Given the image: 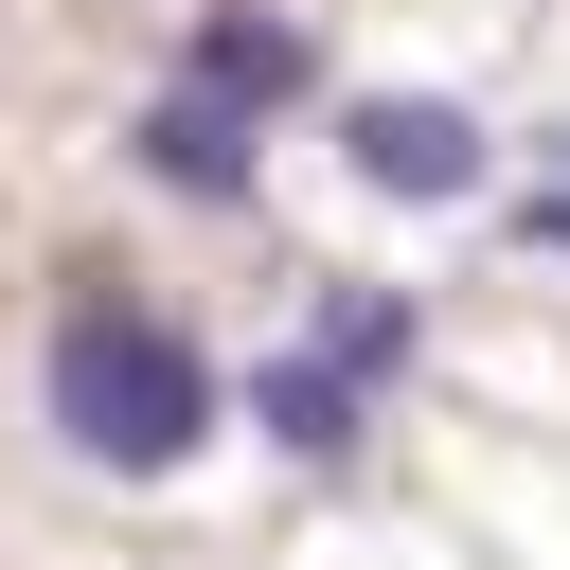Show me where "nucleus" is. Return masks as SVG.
<instances>
[{
    "label": "nucleus",
    "instance_id": "obj_1",
    "mask_svg": "<svg viewBox=\"0 0 570 570\" xmlns=\"http://www.w3.org/2000/svg\"><path fill=\"white\" fill-rule=\"evenodd\" d=\"M36 392H53V445H71L89 481H178V463L232 428V374H214L160 303H125V285H71V303H53Z\"/></svg>",
    "mask_w": 570,
    "mask_h": 570
},
{
    "label": "nucleus",
    "instance_id": "obj_2",
    "mask_svg": "<svg viewBox=\"0 0 570 570\" xmlns=\"http://www.w3.org/2000/svg\"><path fill=\"white\" fill-rule=\"evenodd\" d=\"M338 160H356V196H410V214H463L499 178L481 107H445V89H356L338 107Z\"/></svg>",
    "mask_w": 570,
    "mask_h": 570
},
{
    "label": "nucleus",
    "instance_id": "obj_3",
    "mask_svg": "<svg viewBox=\"0 0 570 570\" xmlns=\"http://www.w3.org/2000/svg\"><path fill=\"white\" fill-rule=\"evenodd\" d=\"M232 428H267L303 481H356V445H374V392H356L321 338H285V356H249V374H232Z\"/></svg>",
    "mask_w": 570,
    "mask_h": 570
},
{
    "label": "nucleus",
    "instance_id": "obj_4",
    "mask_svg": "<svg viewBox=\"0 0 570 570\" xmlns=\"http://www.w3.org/2000/svg\"><path fill=\"white\" fill-rule=\"evenodd\" d=\"M178 89H214L232 125H285V107H321V36H303V18H249V0H214V18L178 36Z\"/></svg>",
    "mask_w": 570,
    "mask_h": 570
},
{
    "label": "nucleus",
    "instance_id": "obj_5",
    "mask_svg": "<svg viewBox=\"0 0 570 570\" xmlns=\"http://www.w3.org/2000/svg\"><path fill=\"white\" fill-rule=\"evenodd\" d=\"M249 142H267V125H232L214 89H142V107H125V160H142V178H160L178 214H232V196L267 178Z\"/></svg>",
    "mask_w": 570,
    "mask_h": 570
},
{
    "label": "nucleus",
    "instance_id": "obj_6",
    "mask_svg": "<svg viewBox=\"0 0 570 570\" xmlns=\"http://www.w3.org/2000/svg\"><path fill=\"white\" fill-rule=\"evenodd\" d=\"M321 356H338L356 392H392V374L428 356V303H410V285H321Z\"/></svg>",
    "mask_w": 570,
    "mask_h": 570
},
{
    "label": "nucleus",
    "instance_id": "obj_7",
    "mask_svg": "<svg viewBox=\"0 0 570 570\" xmlns=\"http://www.w3.org/2000/svg\"><path fill=\"white\" fill-rule=\"evenodd\" d=\"M499 232H517V249H570V178H534V196H517Z\"/></svg>",
    "mask_w": 570,
    "mask_h": 570
},
{
    "label": "nucleus",
    "instance_id": "obj_8",
    "mask_svg": "<svg viewBox=\"0 0 570 570\" xmlns=\"http://www.w3.org/2000/svg\"><path fill=\"white\" fill-rule=\"evenodd\" d=\"M552 178H570V125H552Z\"/></svg>",
    "mask_w": 570,
    "mask_h": 570
}]
</instances>
